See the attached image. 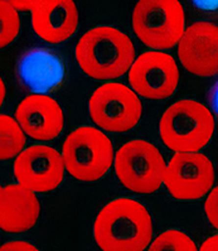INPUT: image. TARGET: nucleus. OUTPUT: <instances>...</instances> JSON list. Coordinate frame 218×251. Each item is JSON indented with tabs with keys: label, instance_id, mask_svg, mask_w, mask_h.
Listing matches in <instances>:
<instances>
[{
	"label": "nucleus",
	"instance_id": "f257e3e1",
	"mask_svg": "<svg viewBox=\"0 0 218 251\" xmlns=\"http://www.w3.org/2000/svg\"><path fill=\"white\" fill-rule=\"evenodd\" d=\"M94 237L103 251H143L153 239L151 217L142 203L116 198L98 212Z\"/></svg>",
	"mask_w": 218,
	"mask_h": 251
},
{
	"label": "nucleus",
	"instance_id": "f03ea898",
	"mask_svg": "<svg viewBox=\"0 0 218 251\" xmlns=\"http://www.w3.org/2000/svg\"><path fill=\"white\" fill-rule=\"evenodd\" d=\"M74 54L81 70L96 80H114L124 76L135 61L131 39L109 25L86 32L77 43Z\"/></svg>",
	"mask_w": 218,
	"mask_h": 251
},
{
	"label": "nucleus",
	"instance_id": "7ed1b4c3",
	"mask_svg": "<svg viewBox=\"0 0 218 251\" xmlns=\"http://www.w3.org/2000/svg\"><path fill=\"white\" fill-rule=\"evenodd\" d=\"M213 131V114L194 100L171 103L159 123L160 138L173 151H198L208 144Z\"/></svg>",
	"mask_w": 218,
	"mask_h": 251
},
{
	"label": "nucleus",
	"instance_id": "20e7f679",
	"mask_svg": "<svg viewBox=\"0 0 218 251\" xmlns=\"http://www.w3.org/2000/svg\"><path fill=\"white\" fill-rule=\"evenodd\" d=\"M133 29L153 50H169L186 32V17L179 0H139L133 12Z\"/></svg>",
	"mask_w": 218,
	"mask_h": 251
},
{
	"label": "nucleus",
	"instance_id": "39448f33",
	"mask_svg": "<svg viewBox=\"0 0 218 251\" xmlns=\"http://www.w3.org/2000/svg\"><path fill=\"white\" fill-rule=\"evenodd\" d=\"M66 171L73 178L94 182L106 175L114 162L111 140L94 126H80L66 138L62 147Z\"/></svg>",
	"mask_w": 218,
	"mask_h": 251
},
{
	"label": "nucleus",
	"instance_id": "423d86ee",
	"mask_svg": "<svg viewBox=\"0 0 218 251\" xmlns=\"http://www.w3.org/2000/svg\"><path fill=\"white\" fill-rule=\"evenodd\" d=\"M167 164L155 145L131 140L116 153L115 173L122 186L136 193H153L164 183Z\"/></svg>",
	"mask_w": 218,
	"mask_h": 251
},
{
	"label": "nucleus",
	"instance_id": "0eeeda50",
	"mask_svg": "<svg viewBox=\"0 0 218 251\" xmlns=\"http://www.w3.org/2000/svg\"><path fill=\"white\" fill-rule=\"evenodd\" d=\"M92 121L110 133H125L136 126L142 118L143 105L138 94L127 86L109 82L96 89L90 98Z\"/></svg>",
	"mask_w": 218,
	"mask_h": 251
},
{
	"label": "nucleus",
	"instance_id": "6e6552de",
	"mask_svg": "<svg viewBox=\"0 0 218 251\" xmlns=\"http://www.w3.org/2000/svg\"><path fill=\"white\" fill-rule=\"evenodd\" d=\"M215 183V168L204 154L175 151L165 172L164 184L177 200H198Z\"/></svg>",
	"mask_w": 218,
	"mask_h": 251
},
{
	"label": "nucleus",
	"instance_id": "1a4fd4ad",
	"mask_svg": "<svg viewBox=\"0 0 218 251\" xmlns=\"http://www.w3.org/2000/svg\"><path fill=\"white\" fill-rule=\"evenodd\" d=\"M134 91L149 100H163L174 94L179 83L175 59L159 50H147L134 61L129 70Z\"/></svg>",
	"mask_w": 218,
	"mask_h": 251
},
{
	"label": "nucleus",
	"instance_id": "9d476101",
	"mask_svg": "<svg viewBox=\"0 0 218 251\" xmlns=\"http://www.w3.org/2000/svg\"><path fill=\"white\" fill-rule=\"evenodd\" d=\"M62 154L47 145H32L24 149L14 162V176L22 186L33 192L53 191L61 184L65 176Z\"/></svg>",
	"mask_w": 218,
	"mask_h": 251
},
{
	"label": "nucleus",
	"instance_id": "9b49d317",
	"mask_svg": "<svg viewBox=\"0 0 218 251\" xmlns=\"http://www.w3.org/2000/svg\"><path fill=\"white\" fill-rule=\"evenodd\" d=\"M15 75L23 90L30 94L47 95L62 85L66 67L62 57L56 50L33 47L18 58Z\"/></svg>",
	"mask_w": 218,
	"mask_h": 251
},
{
	"label": "nucleus",
	"instance_id": "f8f14e48",
	"mask_svg": "<svg viewBox=\"0 0 218 251\" xmlns=\"http://www.w3.org/2000/svg\"><path fill=\"white\" fill-rule=\"evenodd\" d=\"M178 56L183 67L195 76L218 75V25L209 22L189 25L178 43Z\"/></svg>",
	"mask_w": 218,
	"mask_h": 251
},
{
	"label": "nucleus",
	"instance_id": "ddd939ff",
	"mask_svg": "<svg viewBox=\"0 0 218 251\" xmlns=\"http://www.w3.org/2000/svg\"><path fill=\"white\" fill-rule=\"evenodd\" d=\"M15 119L28 136L41 142L57 138L65 124L59 103L43 94H32L22 100L15 110Z\"/></svg>",
	"mask_w": 218,
	"mask_h": 251
},
{
	"label": "nucleus",
	"instance_id": "4468645a",
	"mask_svg": "<svg viewBox=\"0 0 218 251\" xmlns=\"http://www.w3.org/2000/svg\"><path fill=\"white\" fill-rule=\"evenodd\" d=\"M32 27L48 43H61L78 27V9L73 0H41L32 10Z\"/></svg>",
	"mask_w": 218,
	"mask_h": 251
},
{
	"label": "nucleus",
	"instance_id": "2eb2a0df",
	"mask_svg": "<svg viewBox=\"0 0 218 251\" xmlns=\"http://www.w3.org/2000/svg\"><path fill=\"white\" fill-rule=\"evenodd\" d=\"M41 212L36 192L27 187L9 184L0 189V227L5 232L21 233L37 224Z\"/></svg>",
	"mask_w": 218,
	"mask_h": 251
},
{
	"label": "nucleus",
	"instance_id": "dca6fc26",
	"mask_svg": "<svg viewBox=\"0 0 218 251\" xmlns=\"http://www.w3.org/2000/svg\"><path fill=\"white\" fill-rule=\"evenodd\" d=\"M25 131L17 119L1 114L0 115V159L6 160L18 157L24 151Z\"/></svg>",
	"mask_w": 218,
	"mask_h": 251
},
{
	"label": "nucleus",
	"instance_id": "f3484780",
	"mask_svg": "<svg viewBox=\"0 0 218 251\" xmlns=\"http://www.w3.org/2000/svg\"><path fill=\"white\" fill-rule=\"evenodd\" d=\"M147 250L150 251H195L197 246L193 242V240L186 235L184 232H180L177 230H168L160 233L151 242Z\"/></svg>",
	"mask_w": 218,
	"mask_h": 251
},
{
	"label": "nucleus",
	"instance_id": "a211bd4d",
	"mask_svg": "<svg viewBox=\"0 0 218 251\" xmlns=\"http://www.w3.org/2000/svg\"><path fill=\"white\" fill-rule=\"evenodd\" d=\"M21 29L18 10L5 0H0V47L12 43Z\"/></svg>",
	"mask_w": 218,
	"mask_h": 251
},
{
	"label": "nucleus",
	"instance_id": "6ab92c4d",
	"mask_svg": "<svg viewBox=\"0 0 218 251\" xmlns=\"http://www.w3.org/2000/svg\"><path fill=\"white\" fill-rule=\"evenodd\" d=\"M204 212L213 227L218 230V186L211 191L204 202Z\"/></svg>",
	"mask_w": 218,
	"mask_h": 251
},
{
	"label": "nucleus",
	"instance_id": "aec40b11",
	"mask_svg": "<svg viewBox=\"0 0 218 251\" xmlns=\"http://www.w3.org/2000/svg\"><path fill=\"white\" fill-rule=\"evenodd\" d=\"M4 250H30V251H37L38 249L36 248L34 245L29 244V242H25V241H10V242H6L1 246V251Z\"/></svg>",
	"mask_w": 218,
	"mask_h": 251
},
{
	"label": "nucleus",
	"instance_id": "412c9836",
	"mask_svg": "<svg viewBox=\"0 0 218 251\" xmlns=\"http://www.w3.org/2000/svg\"><path fill=\"white\" fill-rule=\"evenodd\" d=\"M5 1L14 6L18 12H27V10H32L41 0H5Z\"/></svg>",
	"mask_w": 218,
	"mask_h": 251
},
{
	"label": "nucleus",
	"instance_id": "4be33fe9",
	"mask_svg": "<svg viewBox=\"0 0 218 251\" xmlns=\"http://www.w3.org/2000/svg\"><path fill=\"white\" fill-rule=\"evenodd\" d=\"M208 103L212 110L213 115L218 120V81L212 86V89L208 92Z\"/></svg>",
	"mask_w": 218,
	"mask_h": 251
},
{
	"label": "nucleus",
	"instance_id": "5701e85b",
	"mask_svg": "<svg viewBox=\"0 0 218 251\" xmlns=\"http://www.w3.org/2000/svg\"><path fill=\"white\" fill-rule=\"evenodd\" d=\"M195 8L206 12H212L218 9V0H192Z\"/></svg>",
	"mask_w": 218,
	"mask_h": 251
},
{
	"label": "nucleus",
	"instance_id": "b1692460",
	"mask_svg": "<svg viewBox=\"0 0 218 251\" xmlns=\"http://www.w3.org/2000/svg\"><path fill=\"white\" fill-rule=\"evenodd\" d=\"M200 250L202 251H218V235L209 237L208 240L202 244L200 246Z\"/></svg>",
	"mask_w": 218,
	"mask_h": 251
},
{
	"label": "nucleus",
	"instance_id": "393cba45",
	"mask_svg": "<svg viewBox=\"0 0 218 251\" xmlns=\"http://www.w3.org/2000/svg\"><path fill=\"white\" fill-rule=\"evenodd\" d=\"M4 101V85H3V81H1V102Z\"/></svg>",
	"mask_w": 218,
	"mask_h": 251
}]
</instances>
